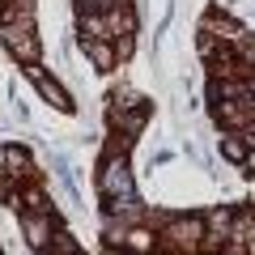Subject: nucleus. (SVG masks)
<instances>
[{
    "mask_svg": "<svg viewBox=\"0 0 255 255\" xmlns=\"http://www.w3.org/2000/svg\"><path fill=\"white\" fill-rule=\"evenodd\" d=\"M98 191H102V200H132V170H128L124 153H111L107 162H102L98 170Z\"/></svg>",
    "mask_w": 255,
    "mask_h": 255,
    "instance_id": "1",
    "label": "nucleus"
},
{
    "mask_svg": "<svg viewBox=\"0 0 255 255\" xmlns=\"http://www.w3.org/2000/svg\"><path fill=\"white\" fill-rule=\"evenodd\" d=\"M0 43H4V51H9L13 60H21V64L38 60V34H34L30 21H9V26L0 30Z\"/></svg>",
    "mask_w": 255,
    "mask_h": 255,
    "instance_id": "2",
    "label": "nucleus"
},
{
    "mask_svg": "<svg viewBox=\"0 0 255 255\" xmlns=\"http://www.w3.org/2000/svg\"><path fill=\"white\" fill-rule=\"evenodd\" d=\"M111 124L124 132V136H136L140 128L149 124V102H124V107H111Z\"/></svg>",
    "mask_w": 255,
    "mask_h": 255,
    "instance_id": "3",
    "label": "nucleus"
},
{
    "mask_svg": "<svg viewBox=\"0 0 255 255\" xmlns=\"http://www.w3.org/2000/svg\"><path fill=\"white\" fill-rule=\"evenodd\" d=\"M204 238V221L200 217H187V221H170V230H166V243L174 247V251H196Z\"/></svg>",
    "mask_w": 255,
    "mask_h": 255,
    "instance_id": "4",
    "label": "nucleus"
},
{
    "mask_svg": "<svg viewBox=\"0 0 255 255\" xmlns=\"http://www.w3.org/2000/svg\"><path fill=\"white\" fill-rule=\"evenodd\" d=\"M21 226H26V243H30V247H38V251H43V247L51 243V213L34 209V213H26V221H21Z\"/></svg>",
    "mask_w": 255,
    "mask_h": 255,
    "instance_id": "5",
    "label": "nucleus"
},
{
    "mask_svg": "<svg viewBox=\"0 0 255 255\" xmlns=\"http://www.w3.org/2000/svg\"><path fill=\"white\" fill-rule=\"evenodd\" d=\"M251 119H255V107H247L243 98L217 102V124H226V128H247Z\"/></svg>",
    "mask_w": 255,
    "mask_h": 255,
    "instance_id": "6",
    "label": "nucleus"
},
{
    "mask_svg": "<svg viewBox=\"0 0 255 255\" xmlns=\"http://www.w3.org/2000/svg\"><path fill=\"white\" fill-rule=\"evenodd\" d=\"M85 55H90L94 73H107L111 64H115V47H111L107 38H85Z\"/></svg>",
    "mask_w": 255,
    "mask_h": 255,
    "instance_id": "7",
    "label": "nucleus"
},
{
    "mask_svg": "<svg viewBox=\"0 0 255 255\" xmlns=\"http://www.w3.org/2000/svg\"><path fill=\"white\" fill-rule=\"evenodd\" d=\"M30 77H34V85H38V94H43V98L51 102V107H60V111H73V102H68V94H64L60 85L51 81V77H43V73H38V68H30Z\"/></svg>",
    "mask_w": 255,
    "mask_h": 255,
    "instance_id": "8",
    "label": "nucleus"
},
{
    "mask_svg": "<svg viewBox=\"0 0 255 255\" xmlns=\"http://www.w3.org/2000/svg\"><path fill=\"white\" fill-rule=\"evenodd\" d=\"M107 26H111V38H119V34H132L136 30V17H132L128 4H115V9H107Z\"/></svg>",
    "mask_w": 255,
    "mask_h": 255,
    "instance_id": "9",
    "label": "nucleus"
},
{
    "mask_svg": "<svg viewBox=\"0 0 255 255\" xmlns=\"http://www.w3.org/2000/svg\"><path fill=\"white\" fill-rule=\"evenodd\" d=\"M81 34H85V38H111L107 13H98V9H81Z\"/></svg>",
    "mask_w": 255,
    "mask_h": 255,
    "instance_id": "10",
    "label": "nucleus"
},
{
    "mask_svg": "<svg viewBox=\"0 0 255 255\" xmlns=\"http://www.w3.org/2000/svg\"><path fill=\"white\" fill-rule=\"evenodd\" d=\"M209 230H213V234H209L213 247H217L221 238H230V209H213L209 213Z\"/></svg>",
    "mask_w": 255,
    "mask_h": 255,
    "instance_id": "11",
    "label": "nucleus"
},
{
    "mask_svg": "<svg viewBox=\"0 0 255 255\" xmlns=\"http://www.w3.org/2000/svg\"><path fill=\"white\" fill-rule=\"evenodd\" d=\"M238 68L255 73V38L251 34H238Z\"/></svg>",
    "mask_w": 255,
    "mask_h": 255,
    "instance_id": "12",
    "label": "nucleus"
},
{
    "mask_svg": "<svg viewBox=\"0 0 255 255\" xmlns=\"http://www.w3.org/2000/svg\"><path fill=\"white\" fill-rule=\"evenodd\" d=\"M221 153H226L230 162H243V157L251 153V145H247L243 136H221Z\"/></svg>",
    "mask_w": 255,
    "mask_h": 255,
    "instance_id": "13",
    "label": "nucleus"
},
{
    "mask_svg": "<svg viewBox=\"0 0 255 255\" xmlns=\"http://www.w3.org/2000/svg\"><path fill=\"white\" fill-rule=\"evenodd\" d=\"M124 243L132 247V251H140V255H145V251H153V234H149V230H128V234H124Z\"/></svg>",
    "mask_w": 255,
    "mask_h": 255,
    "instance_id": "14",
    "label": "nucleus"
},
{
    "mask_svg": "<svg viewBox=\"0 0 255 255\" xmlns=\"http://www.w3.org/2000/svg\"><path fill=\"white\" fill-rule=\"evenodd\" d=\"M4 162H9V170H17V174H26V166H30V157H26V149H4Z\"/></svg>",
    "mask_w": 255,
    "mask_h": 255,
    "instance_id": "15",
    "label": "nucleus"
},
{
    "mask_svg": "<svg viewBox=\"0 0 255 255\" xmlns=\"http://www.w3.org/2000/svg\"><path fill=\"white\" fill-rule=\"evenodd\" d=\"M243 140H247V145L255 149V119H251V124H247V132H243Z\"/></svg>",
    "mask_w": 255,
    "mask_h": 255,
    "instance_id": "16",
    "label": "nucleus"
},
{
    "mask_svg": "<svg viewBox=\"0 0 255 255\" xmlns=\"http://www.w3.org/2000/svg\"><path fill=\"white\" fill-rule=\"evenodd\" d=\"M115 4H119V0H94V9H98V13H107V9H115Z\"/></svg>",
    "mask_w": 255,
    "mask_h": 255,
    "instance_id": "17",
    "label": "nucleus"
},
{
    "mask_svg": "<svg viewBox=\"0 0 255 255\" xmlns=\"http://www.w3.org/2000/svg\"><path fill=\"white\" fill-rule=\"evenodd\" d=\"M77 4H81V9H94V0H77Z\"/></svg>",
    "mask_w": 255,
    "mask_h": 255,
    "instance_id": "18",
    "label": "nucleus"
},
{
    "mask_svg": "<svg viewBox=\"0 0 255 255\" xmlns=\"http://www.w3.org/2000/svg\"><path fill=\"white\" fill-rule=\"evenodd\" d=\"M0 255H4V247H0Z\"/></svg>",
    "mask_w": 255,
    "mask_h": 255,
    "instance_id": "19",
    "label": "nucleus"
}]
</instances>
